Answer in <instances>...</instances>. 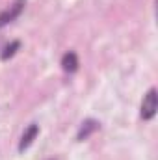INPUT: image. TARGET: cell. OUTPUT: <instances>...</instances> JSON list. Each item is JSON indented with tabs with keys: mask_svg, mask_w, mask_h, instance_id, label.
<instances>
[{
	"mask_svg": "<svg viewBox=\"0 0 158 160\" xmlns=\"http://www.w3.org/2000/svg\"><path fill=\"white\" fill-rule=\"evenodd\" d=\"M156 108H158V97H156V89L151 88L147 91V95L143 97V102H141V118L143 119H153L155 114H156Z\"/></svg>",
	"mask_w": 158,
	"mask_h": 160,
	"instance_id": "6da1fadb",
	"label": "cell"
},
{
	"mask_svg": "<svg viewBox=\"0 0 158 160\" xmlns=\"http://www.w3.org/2000/svg\"><path fill=\"white\" fill-rule=\"evenodd\" d=\"M24 0H15L6 11H2L0 13V28L2 26H6V24H9L11 21H15L19 15H21V11H22V8H24Z\"/></svg>",
	"mask_w": 158,
	"mask_h": 160,
	"instance_id": "7a4b0ae2",
	"label": "cell"
},
{
	"mask_svg": "<svg viewBox=\"0 0 158 160\" xmlns=\"http://www.w3.org/2000/svg\"><path fill=\"white\" fill-rule=\"evenodd\" d=\"M37 134H39V125H30V127L24 130V134H22V138H21V142H19V151L28 149V147L34 143V140L37 138Z\"/></svg>",
	"mask_w": 158,
	"mask_h": 160,
	"instance_id": "3957f363",
	"label": "cell"
},
{
	"mask_svg": "<svg viewBox=\"0 0 158 160\" xmlns=\"http://www.w3.org/2000/svg\"><path fill=\"white\" fill-rule=\"evenodd\" d=\"M99 128V121H95V119H86L84 123H82V127H80V130H78V134H77V140L78 142H84V140H87L95 130Z\"/></svg>",
	"mask_w": 158,
	"mask_h": 160,
	"instance_id": "277c9868",
	"label": "cell"
},
{
	"mask_svg": "<svg viewBox=\"0 0 158 160\" xmlns=\"http://www.w3.org/2000/svg\"><path fill=\"white\" fill-rule=\"evenodd\" d=\"M62 67H63L65 71H69V73H75V71L78 69V56H77L75 52L63 54V58H62Z\"/></svg>",
	"mask_w": 158,
	"mask_h": 160,
	"instance_id": "5b68a950",
	"label": "cell"
},
{
	"mask_svg": "<svg viewBox=\"0 0 158 160\" xmlns=\"http://www.w3.org/2000/svg\"><path fill=\"white\" fill-rule=\"evenodd\" d=\"M19 47H21V43L19 41H11L4 50H2V60H7V58H11L17 50H19Z\"/></svg>",
	"mask_w": 158,
	"mask_h": 160,
	"instance_id": "8992f818",
	"label": "cell"
}]
</instances>
